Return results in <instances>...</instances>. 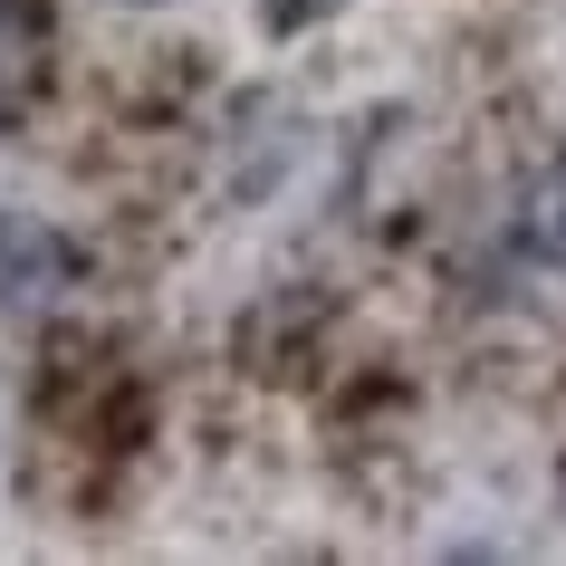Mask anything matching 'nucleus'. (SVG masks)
Instances as JSON below:
<instances>
[{
  "label": "nucleus",
  "instance_id": "20e7f679",
  "mask_svg": "<svg viewBox=\"0 0 566 566\" xmlns=\"http://www.w3.org/2000/svg\"><path fill=\"white\" fill-rule=\"evenodd\" d=\"M0 67H20V10L0 0Z\"/></svg>",
  "mask_w": 566,
  "mask_h": 566
},
{
  "label": "nucleus",
  "instance_id": "f257e3e1",
  "mask_svg": "<svg viewBox=\"0 0 566 566\" xmlns=\"http://www.w3.org/2000/svg\"><path fill=\"white\" fill-rule=\"evenodd\" d=\"M67 279H77V250H67L59 221L0 211V317H49Z\"/></svg>",
  "mask_w": 566,
  "mask_h": 566
},
{
  "label": "nucleus",
  "instance_id": "7ed1b4c3",
  "mask_svg": "<svg viewBox=\"0 0 566 566\" xmlns=\"http://www.w3.org/2000/svg\"><path fill=\"white\" fill-rule=\"evenodd\" d=\"M336 10H346V0H260V20L279 39H298V30H317V20H336Z\"/></svg>",
  "mask_w": 566,
  "mask_h": 566
},
{
  "label": "nucleus",
  "instance_id": "f03ea898",
  "mask_svg": "<svg viewBox=\"0 0 566 566\" xmlns=\"http://www.w3.org/2000/svg\"><path fill=\"white\" fill-rule=\"evenodd\" d=\"M509 240H518V260L528 269H557L566 279V154L557 164H537L518 182V202H509Z\"/></svg>",
  "mask_w": 566,
  "mask_h": 566
},
{
  "label": "nucleus",
  "instance_id": "39448f33",
  "mask_svg": "<svg viewBox=\"0 0 566 566\" xmlns=\"http://www.w3.org/2000/svg\"><path fill=\"white\" fill-rule=\"evenodd\" d=\"M145 10H154V0H145Z\"/></svg>",
  "mask_w": 566,
  "mask_h": 566
}]
</instances>
